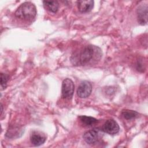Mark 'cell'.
<instances>
[{
	"instance_id": "cell-1",
	"label": "cell",
	"mask_w": 148,
	"mask_h": 148,
	"mask_svg": "<svg viewBox=\"0 0 148 148\" xmlns=\"http://www.w3.org/2000/svg\"><path fill=\"white\" fill-rule=\"evenodd\" d=\"M102 57V51L99 47L94 45H87L73 53L71 61L74 65H86L99 61Z\"/></svg>"
},
{
	"instance_id": "cell-2",
	"label": "cell",
	"mask_w": 148,
	"mask_h": 148,
	"mask_svg": "<svg viewBox=\"0 0 148 148\" xmlns=\"http://www.w3.org/2000/svg\"><path fill=\"white\" fill-rule=\"evenodd\" d=\"M17 18L29 20L33 19L36 15V9L35 5L30 2L23 3L17 9L14 13Z\"/></svg>"
},
{
	"instance_id": "cell-3",
	"label": "cell",
	"mask_w": 148,
	"mask_h": 148,
	"mask_svg": "<svg viewBox=\"0 0 148 148\" xmlns=\"http://www.w3.org/2000/svg\"><path fill=\"white\" fill-rule=\"evenodd\" d=\"M75 86L73 81L68 78L63 80L62 84V96L65 99H71L73 94Z\"/></svg>"
},
{
	"instance_id": "cell-4",
	"label": "cell",
	"mask_w": 148,
	"mask_h": 148,
	"mask_svg": "<svg viewBox=\"0 0 148 148\" xmlns=\"http://www.w3.org/2000/svg\"><path fill=\"white\" fill-rule=\"evenodd\" d=\"M100 130L94 128L86 132L83 135V139L85 142L89 145L96 143L101 136Z\"/></svg>"
},
{
	"instance_id": "cell-5",
	"label": "cell",
	"mask_w": 148,
	"mask_h": 148,
	"mask_svg": "<svg viewBox=\"0 0 148 148\" xmlns=\"http://www.w3.org/2000/svg\"><path fill=\"white\" fill-rule=\"evenodd\" d=\"M92 91V85L90 82H81L77 90V94L80 98H85L90 96Z\"/></svg>"
},
{
	"instance_id": "cell-6",
	"label": "cell",
	"mask_w": 148,
	"mask_h": 148,
	"mask_svg": "<svg viewBox=\"0 0 148 148\" xmlns=\"http://www.w3.org/2000/svg\"><path fill=\"white\" fill-rule=\"evenodd\" d=\"M102 131L110 135H114L119 132V126L117 123L113 120H108L102 127Z\"/></svg>"
},
{
	"instance_id": "cell-7",
	"label": "cell",
	"mask_w": 148,
	"mask_h": 148,
	"mask_svg": "<svg viewBox=\"0 0 148 148\" xmlns=\"http://www.w3.org/2000/svg\"><path fill=\"white\" fill-rule=\"evenodd\" d=\"M137 17L138 23L141 25H144L147 23V5L143 4L140 5L137 10Z\"/></svg>"
},
{
	"instance_id": "cell-8",
	"label": "cell",
	"mask_w": 148,
	"mask_h": 148,
	"mask_svg": "<svg viewBox=\"0 0 148 148\" xmlns=\"http://www.w3.org/2000/svg\"><path fill=\"white\" fill-rule=\"evenodd\" d=\"M79 10L82 13L90 12L94 7V1L91 0H82L77 2Z\"/></svg>"
},
{
	"instance_id": "cell-9",
	"label": "cell",
	"mask_w": 148,
	"mask_h": 148,
	"mask_svg": "<svg viewBox=\"0 0 148 148\" xmlns=\"http://www.w3.org/2000/svg\"><path fill=\"white\" fill-rule=\"evenodd\" d=\"M31 143L35 146H40L45 143L46 140V136L38 132H34L30 136Z\"/></svg>"
},
{
	"instance_id": "cell-10",
	"label": "cell",
	"mask_w": 148,
	"mask_h": 148,
	"mask_svg": "<svg viewBox=\"0 0 148 148\" xmlns=\"http://www.w3.org/2000/svg\"><path fill=\"white\" fill-rule=\"evenodd\" d=\"M43 4L44 8L53 13H56L59 8V3L57 1H43Z\"/></svg>"
},
{
	"instance_id": "cell-11",
	"label": "cell",
	"mask_w": 148,
	"mask_h": 148,
	"mask_svg": "<svg viewBox=\"0 0 148 148\" xmlns=\"http://www.w3.org/2000/svg\"><path fill=\"white\" fill-rule=\"evenodd\" d=\"M81 123L86 126H91L98 122V120L94 117L86 116H82L79 117Z\"/></svg>"
},
{
	"instance_id": "cell-12",
	"label": "cell",
	"mask_w": 148,
	"mask_h": 148,
	"mask_svg": "<svg viewBox=\"0 0 148 148\" xmlns=\"http://www.w3.org/2000/svg\"><path fill=\"white\" fill-rule=\"evenodd\" d=\"M122 116L125 118V119L127 120H130L132 119L137 116L138 114V112L134 111V110H124L121 112Z\"/></svg>"
},
{
	"instance_id": "cell-13",
	"label": "cell",
	"mask_w": 148,
	"mask_h": 148,
	"mask_svg": "<svg viewBox=\"0 0 148 148\" xmlns=\"http://www.w3.org/2000/svg\"><path fill=\"white\" fill-rule=\"evenodd\" d=\"M8 80V76L5 73H1V86L2 90L6 88Z\"/></svg>"
}]
</instances>
